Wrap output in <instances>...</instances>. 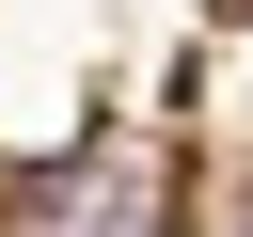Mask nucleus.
<instances>
[{"label":"nucleus","mask_w":253,"mask_h":237,"mask_svg":"<svg viewBox=\"0 0 253 237\" xmlns=\"http://www.w3.org/2000/svg\"><path fill=\"white\" fill-rule=\"evenodd\" d=\"M0 237H253V0H0Z\"/></svg>","instance_id":"1"}]
</instances>
